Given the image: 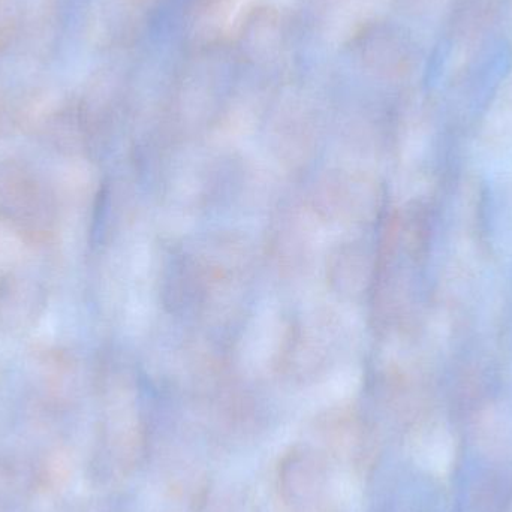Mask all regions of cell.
I'll list each match as a JSON object with an SVG mask.
<instances>
[{
  "label": "cell",
  "instance_id": "6da1fadb",
  "mask_svg": "<svg viewBox=\"0 0 512 512\" xmlns=\"http://www.w3.org/2000/svg\"><path fill=\"white\" fill-rule=\"evenodd\" d=\"M424 448H426L424 457H426L427 466L433 472L445 474L450 471L454 459V444L450 433L445 432L444 429L433 430Z\"/></svg>",
  "mask_w": 512,
  "mask_h": 512
}]
</instances>
